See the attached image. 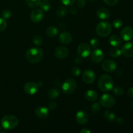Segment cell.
Wrapping results in <instances>:
<instances>
[{"label": "cell", "mask_w": 133, "mask_h": 133, "mask_svg": "<svg viewBox=\"0 0 133 133\" xmlns=\"http://www.w3.org/2000/svg\"><path fill=\"white\" fill-rule=\"evenodd\" d=\"M122 53L127 57H133V42L124 44L122 48Z\"/></svg>", "instance_id": "2e32d148"}, {"label": "cell", "mask_w": 133, "mask_h": 133, "mask_svg": "<svg viewBox=\"0 0 133 133\" xmlns=\"http://www.w3.org/2000/svg\"><path fill=\"white\" fill-rule=\"evenodd\" d=\"M97 16L101 19H107L110 17V12L105 7L100 8L97 11Z\"/></svg>", "instance_id": "d6986e66"}, {"label": "cell", "mask_w": 133, "mask_h": 133, "mask_svg": "<svg viewBox=\"0 0 133 133\" xmlns=\"http://www.w3.org/2000/svg\"><path fill=\"white\" fill-rule=\"evenodd\" d=\"M44 1H48V0H44Z\"/></svg>", "instance_id": "681fc988"}, {"label": "cell", "mask_w": 133, "mask_h": 133, "mask_svg": "<svg viewBox=\"0 0 133 133\" xmlns=\"http://www.w3.org/2000/svg\"><path fill=\"white\" fill-rule=\"evenodd\" d=\"M7 26V22L3 18H0V32L5 31Z\"/></svg>", "instance_id": "4dcf8cb0"}, {"label": "cell", "mask_w": 133, "mask_h": 133, "mask_svg": "<svg viewBox=\"0 0 133 133\" xmlns=\"http://www.w3.org/2000/svg\"><path fill=\"white\" fill-rule=\"evenodd\" d=\"M71 73L74 77H79L81 74V70L78 67H74L71 69Z\"/></svg>", "instance_id": "836d02e7"}, {"label": "cell", "mask_w": 133, "mask_h": 133, "mask_svg": "<svg viewBox=\"0 0 133 133\" xmlns=\"http://www.w3.org/2000/svg\"><path fill=\"white\" fill-rule=\"evenodd\" d=\"M121 36L125 41H129L133 38V29L131 27H125L121 32Z\"/></svg>", "instance_id": "9a60e30c"}, {"label": "cell", "mask_w": 133, "mask_h": 133, "mask_svg": "<svg viewBox=\"0 0 133 133\" xmlns=\"http://www.w3.org/2000/svg\"><path fill=\"white\" fill-rule=\"evenodd\" d=\"M59 27H60V28H61L62 30H63V29H64L65 27H66V25H65V24L63 23V22H62V23H59Z\"/></svg>", "instance_id": "f6af8a7d"}, {"label": "cell", "mask_w": 133, "mask_h": 133, "mask_svg": "<svg viewBox=\"0 0 133 133\" xmlns=\"http://www.w3.org/2000/svg\"><path fill=\"white\" fill-rule=\"evenodd\" d=\"M61 2L66 6H71L75 2V0H61Z\"/></svg>", "instance_id": "74e56055"}, {"label": "cell", "mask_w": 133, "mask_h": 133, "mask_svg": "<svg viewBox=\"0 0 133 133\" xmlns=\"http://www.w3.org/2000/svg\"><path fill=\"white\" fill-rule=\"evenodd\" d=\"M115 99L112 95L105 94L99 99V103L105 108H112L115 105Z\"/></svg>", "instance_id": "8992f818"}, {"label": "cell", "mask_w": 133, "mask_h": 133, "mask_svg": "<svg viewBox=\"0 0 133 133\" xmlns=\"http://www.w3.org/2000/svg\"><path fill=\"white\" fill-rule=\"evenodd\" d=\"M55 56L58 59H63L68 55V50L66 48L62 46L57 47L55 50Z\"/></svg>", "instance_id": "5bb4252c"}, {"label": "cell", "mask_w": 133, "mask_h": 133, "mask_svg": "<svg viewBox=\"0 0 133 133\" xmlns=\"http://www.w3.org/2000/svg\"><path fill=\"white\" fill-rule=\"evenodd\" d=\"M59 41L64 45H69L72 41V36L68 32H64L59 36Z\"/></svg>", "instance_id": "ac0fdd59"}, {"label": "cell", "mask_w": 133, "mask_h": 133, "mask_svg": "<svg viewBox=\"0 0 133 133\" xmlns=\"http://www.w3.org/2000/svg\"><path fill=\"white\" fill-rule=\"evenodd\" d=\"M11 12L10 10H8V9H5L2 11L1 13V15H2L3 18H5V19H8V18H10L11 16Z\"/></svg>", "instance_id": "e575fe53"}, {"label": "cell", "mask_w": 133, "mask_h": 133, "mask_svg": "<svg viewBox=\"0 0 133 133\" xmlns=\"http://www.w3.org/2000/svg\"><path fill=\"white\" fill-rule=\"evenodd\" d=\"M109 43L112 46L114 47V48H118L122 44V40L119 36L118 35H112L109 38Z\"/></svg>", "instance_id": "ffe728a7"}, {"label": "cell", "mask_w": 133, "mask_h": 133, "mask_svg": "<svg viewBox=\"0 0 133 133\" xmlns=\"http://www.w3.org/2000/svg\"><path fill=\"white\" fill-rule=\"evenodd\" d=\"M44 18V13L42 9H35L31 12V19L35 23H39Z\"/></svg>", "instance_id": "8fae6325"}, {"label": "cell", "mask_w": 133, "mask_h": 133, "mask_svg": "<svg viewBox=\"0 0 133 133\" xmlns=\"http://www.w3.org/2000/svg\"><path fill=\"white\" fill-rule=\"evenodd\" d=\"M92 53V48L87 43H82L77 48V54L81 57L86 58L88 57Z\"/></svg>", "instance_id": "52a82bcc"}, {"label": "cell", "mask_w": 133, "mask_h": 133, "mask_svg": "<svg viewBox=\"0 0 133 133\" xmlns=\"http://www.w3.org/2000/svg\"><path fill=\"white\" fill-rule=\"evenodd\" d=\"M107 5H110V6H114L117 5L119 0H103Z\"/></svg>", "instance_id": "8d00e7d4"}, {"label": "cell", "mask_w": 133, "mask_h": 133, "mask_svg": "<svg viewBox=\"0 0 133 133\" xmlns=\"http://www.w3.org/2000/svg\"><path fill=\"white\" fill-rule=\"evenodd\" d=\"M131 107H132V109H133V101H132V103H131Z\"/></svg>", "instance_id": "7dc6e473"}, {"label": "cell", "mask_w": 133, "mask_h": 133, "mask_svg": "<svg viewBox=\"0 0 133 133\" xmlns=\"http://www.w3.org/2000/svg\"><path fill=\"white\" fill-rule=\"evenodd\" d=\"M90 45L93 48H98L99 45V41L97 38H92L90 40Z\"/></svg>", "instance_id": "d590c367"}, {"label": "cell", "mask_w": 133, "mask_h": 133, "mask_svg": "<svg viewBox=\"0 0 133 133\" xmlns=\"http://www.w3.org/2000/svg\"><path fill=\"white\" fill-rule=\"evenodd\" d=\"M77 88V83L73 79H68L65 81L62 86V92L66 94H71Z\"/></svg>", "instance_id": "5b68a950"}, {"label": "cell", "mask_w": 133, "mask_h": 133, "mask_svg": "<svg viewBox=\"0 0 133 133\" xmlns=\"http://www.w3.org/2000/svg\"><path fill=\"white\" fill-rule=\"evenodd\" d=\"M117 123L119 125H123L124 123V120H123L122 118H118L117 119Z\"/></svg>", "instance_id": "7bdbcfd3"}, {"label": "cell", "mask_w": 133, "mask_h": 133, "mask_svg": "<svg viewBox=\"0 0 133 133\" xmlns=\"http://www.w3.org/2000/svg\"><path fill=\"white\" fill-rule=\"evenodd\" d=\"M111 24L108 22H100L96 27V32L101 37L109 36L112 31Z\"/></svg>", "instance_id": "277c9868"}, {"label": "cell", "mask_w": 133, "mask_h": 133, "mask_svg": "<svg viewBox=\"0 0 133 133\" xmlns=\"http://www.w3.org/2000/svg\"><path fill=\"white\" fill-rule=\"evenodd\" d=\"M32 42L34 44H35L37 46H40L42 44V38L39 35H35V36L32 37Z\"/></svg>", "instance_id": "83f0119b"}, {"label": "cell", "mask_w": 133, "mask_h": 133, "mask_svg": "<svg viewBox=\"0 0 133 133\" xmlns=\"http://www.w3.org/2000/svg\"><path fill=\"white\" fill-rule=\"evenodd\" d=\"M86 5L85 0H77V6L79 9H82Z\"/></svg>", "instance_id": "f35d334b"}, {"label": "cell", "mask_w": 133, "mask_h": 133, "mask_svg": "<svg viewBox=\"0 0 133 133\" xmlns=\"http://www.w3.org/2000/svg\"><path fill=\"white\" fill-rule=\"evenodd\" d=\"M59 96V90L57 88H51L48 92V96L50 99H55Z\"/></svg>", "instance_id": "7402d4cb"}, {"label": "cell", "mask_w": 133, "mask_h": 133, "mask_svg": "<svg viewBox=\"0 0 133 133\" xmlns=\"http://www.w3.org/2000/svg\"><path fill=\"white\" fill-rule=\"evenodd\" d=\"M98 87L100 90L102 92H106L110 91L114 87L113 79L110 75L103 74L99 79Z\"/></svg>", "instance_id": "7a4b0ae2"}, {"label": "cell", "mask_w": 133, "mask_h": 133, "mask_svg": "<svg viewBox=\"0 0 133 133\" xmlns=\"http://www.w3.org/2000/svg\"><path fill=\"white\" fill-rule=\"evenodd\" d=\"M113 26L114 28L116 29H119L123 26V21L120 19H116L113 22Z\"/></svg>", "instance_id": "1f68e13d"}, {"label": "cell", "mask_w": 133, "mask_h": 133, "mask_svg": "<svg viewBox=\"0 0 133 133\" xmlns=\"http://www.w3.org/2000/svg\"><path fill=\"white\" fill-rule=\"evenodd\" d=\"M90 1H96V0H90Z\"/></svg>", "instance_id": "c3c4849f"}, {"label": "cell", "mask_w": 133, "mask_h": 133, "mask_svg": "<svg viewBox=\"0 0 133 133\" xmlns=\"http://www.w3.org/2000/svg\"><path fill=\"white\" fill-rule=\"evenodd\" d=\"M19 120L18 118L13 115L5 116L1 119V124L3 129L5 130H12L18 126Z\"/></svg>", "instance_id": "3957f363"}, {"label": "cell", "mask_w": 133, "mask_h": 133, "mask_svg": "<svg viewBox=\"0 0 133 133\" xmlns=\"http://www.w3.org/2000/svg\"><path fill=\"white\" fill-rule=\"evenodd\" d=\"M58 29L54 26H50L46 29V34L49 37H55L58 35Z\"/></svg>", "instance_id": "cb8c5ba5"}, {"label": "cell", "mask_w": 133, "mask_h": 133, "mask_svg": "<svg viewBox=\"0 0 133 133\" xmlns=\"http://www.w3.org/2000/svg\"><path fill=\"white\" fill-rule=\"evenodd\" d=\"M25 57L28 62L31 63H38L44 58V52L40 48H32L27 50L26 52Z\"/></svg>", "instance_id": "6da1fadb"}, {"label": "cell", "mask_w": 133, "mask_h": 133, "mask_svg": "<svg viewBox=\"0 0 133 133\" xmlns=\"http://www.w3.org/2000/svg\"><path fill=\"white\" fill-rule=\"evenodd\" d=\"M40 6L42 10L44 11H49V9H51V4L50 3L48 2V1H44L43 2H41Z\"/></svg>", "instance_id": "f1b7e54d"}, {"label": "cell", "mask_w": 133, "mask_h": 133, "mask_svg": "<svg viewBox=\"0 0 133 133\" xmlns=\"http://www.w3.org/2000/svg\"><path fill=\"white\" fill-rule=\"evenodd\" d=\"M80 132L81 133H90L91 131H90L89 129H83L82 130H81L80 131Z\"/></svg>", "instance_id": "ee69618b"}, {"label": "cell", "mask_w": 133, "mask_h": 133, "mask_svg": "<svg viewBox=\"0 0 133 133\" xmlns=\"http://www.w3.org/2000/svg\"><path fill=\"white\" fill-rule=\"evenodd\" d=\"M98 95L95 92L94 90H89L87 91L85 93V98L89 101H95L97 100Z\"/></svg>", "instance_id": "44dd1931"}, {"label": "cell", "mask_w": 133, "mask_h": 133, "mask_svg": "<svg viewBox=\"0 0 133 133\" xmlns=\"http://www.w3.org/2000/svg\"><path fill=\"white\" fill-rule=\"evenodd\" d=\"M102 68L107 72H113L117 68V64L115 61L112 60H106L102 63Z\"/></svg>", "instance_id": "30bf717a"}, {"label": "cell", "mask_w": 133, "mask_h": 133, "mask_svg": "<svg viewBox=\"0 0 133 133\" xmlns=\"http://www.w3.org/2000/svg\"><path fill=\"white\" fill-rule=\"evenodd\" d=\"M110 55L112 57H114V58H118V57H120L122 55V50H120L119 49H118V48H113L110 50Z\"/></svg>", "instance_id": "4316f807"}, {"label": "cell", "mask_w": 133, "mask_h": 133, "mask_svg": "<svg viewBox=\"0 0 133 133\" xmlns=\"http://www.w3.org/2000/svg\"><path fill=\"white\" fill-rule=\"evenodd\" d=\"M104 57V52L99 49H95L91 53V58L92 60L96 63H99L101 62L103 60Z\"/></svg>", "instance_id": "4fadbf2b"}, {"label": "cell", "mask_w": 133, "mask_h": 133, "mask_svg": "<svg viewBox=\"0 0 133 133\" xmlns=\"http://www.w3.org/2000/svg\"><path fill=\"white\" fill-rule=\"evenodd\" d=\"M48 107H49V109H51V110H54V109H56V107H57V103H56L55 102H54V101L50 102L49 103V105H48Z\"/></svg>", "instance_id": "ab89813d"}, {"label": "cell", "mask_w": 133, "mask_h": 133, "mask_svg": "<svg viewBox=\"0 0 133 133\" xmlns=\"http://www.w3.org/2000/svg\"><path fill=\"white\" fill-rule=\"evenodd\" d=\"M103 117L107 121L109 122H113L116 119V116L112 112L106 110L103 113Z\"/></svg>", "instance_id": "603a6c76"}, {"label": "cell", "mask_w": 133, "mask_h": 133, "mask_svg": "<svg viewBox=\"0 0 133 133\" xmlns=\"http://www.w3.org/2000/svg\"><path fill=\"white\" fill-rule=\"evenodd\" d=\"M38 86H39V87H42V86L43 85V83H42L41 81H40V82H39L38 83Z\"/></svg>", "instance_id": "bcb514c9"}, {"label": "cell", "mask_w": 133, "mask_h": 133, "mask_svg": "<svg viewBox=\"0 0 133 133\" xmlns=\"http://www.w3.org/2000/svg\"><path fill=\"white\" fill-rule=\"evenodd\" d=\"M75 118H76V121L77 122V123H79V124L84 125L88 122L89 116H88V113L86 112L85 111L80 110L76 114Z\"/></svg>", "instance_id": "7c38bea8"}, {"label": "cell", "mask_w": 133, "mask_h": 133, "mask_svg": "<svg viewBox=\"0 0 133 133\" xmlns=\"http://www.w3.org/2000/svg\"><path fill=\"white\" fill-rule=\"evenodd\" d=\"M70 12L72 14H77V9L76 6L71 5V6H70Z\"/></svg>", "instance_id": "60d3db41"}, {"label": "cell", "mask_w": 133, "mask_h": 133, "mask_svg": "<svg viewBox=\"0 0 133 133\" xmlns=\"http://www.w3.org/2000/svg\"><path fill=\"white\" fill-rule=\"evenodd\" d=\"M82 79L84 83L87 84H91L96 80V74L92 70H87L83 72Z\"/></svg>", "instance_id": "9c48e42d"}, {"label": "cell", "mask_w": 133, "mask_h": 133, "mask_svg": "<svg viewBox=\"0 0 133 133\" xmlns=\"http://www.w3.org/2000/svg\"><path fill=\"white\" fill-rule=\"evenodd\" d=\"M49 110L45 107H38L35 109V114L40 119H45L49 116Z\"/></svg>", "instance_id": "e0dca14e"}, {"label": "cell", "mask_w": 133, "mask_h": 133, "mask_svg": "<svg viewBox=\"0 0 133 133\" xmlns=\"http://www.w3.org/2000/svg\"><path fill=\"white\" fill-rule=\"evenodd\" d=\"M38 88L39 86L38 83H35V82H28L24 84L23 90L27 94L34 95L38 92Z\"/></svg>", "instance_id": "ba28073f"}, {"label": "cell", "mask_w": 133, "mask_h": 133, "mask_svg": "<svg viewBox=\"0 0 133 133\" xmlns=\"http://www.w3.org/2000/svg\"><path fill=\"white\" fill-rule=\"evenodd\" d=\"M26 3L31 8H37L41 3V0H26Z\"/></svg>", "instance_id": "484cf974"}, {"label": "cell", "mask_w": 133, "mask_h": 133, "mask_svg": "<svg viewBox=\"0 0 133 133\" xmlns=\"http://www.w3.org/2000/svg\"><path fill=\"white\" fill-rule=\"evenodd\" d=\"M92 111L93 112V113L94 114H97L101 110V107H100L99 104L97 103H95L93 105H92V109H91Z\"/></svg>", "instance_id": "d6a6232c"}, {"label": "cell", "mask_w": 133, "mask_h": 133, "mask_svg": "<svg viewBox=\"0 0 133 133\" xmlns=\"http://www.w3.org/2000/svg\"><path fill=\"white\" fill-rule=\"evenodd\" d=\"M68 14V9L65 6H59L56 10V15L58 17H64Z\"/></svg>", "instance_id": "d4e9b609"}, {"label": "cell", "mask_w": 133, "mask_h": 133, "mask_svg": "<svg viewBox=\"0 0 133 133\" xmlns=\"http://www.w3.org/2000/svg\"><path fill=\"white\" fill-rule=\"evenodd\" d=\"M127 94H128V96H129L130 97H132V98H133V87H132V88H130L128 90Z\"/></svg>", "instance_id": "b9f144b4"}, {"label": "cell", "mask_w": 133, "mask_h": 133, "mask_svg": "<svg viewBox=\"0 0 133 133\" xmlns=\"http://www.w3.org/2000/svg\"><path fill=\"white\" fill-rule=\"evenodd\" d=\"M113 92H114V94L116 95V96H122L123 94V89L119 86L118 87H116L114 88H112Z\"/></svg>", "instance_id": "f546056e"}]
</instances>
